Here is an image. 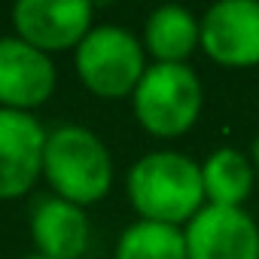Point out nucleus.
I'll list each match as a JSON object with an SVG mask.
<instances>
[{
    "label": "nucleus",
    "instance_id": "f257e3e1",
    "mask_svg": "<svg viewBox=\"0 0 259 259\" xmlns=\"http://www.w3.org/2000/svg\"><path fill=\"white\" fill-rule=\"evenodd\" d=\"M128 198L150 223H189L204 201L201 168L180 153H150L128 171Z\"/></svg>",
    "mask_w": 259,
    "mask_h": 259
},
{
    "label": "nucleus",
    "instance_id": "f03ea898",
    "mask_svg": "<svg viewBox=\"0 0 259 259\" xmlns=\"http://www.w3.org/2000/svg\"><path fill=\"white\" fill-rule=\"evenodd\" d=\"M43 177L58 198L85 207L110 192L113 159L95 132L82 125H61L46 138Z\"/></svg>",
    "mask_w": 259,
    "mask_h": 259
},
{
    "label": "nucleus",
    "instance_id": "7ed1b4c3",
    "mask_svg": "<svg viewBox=\"0 0 259 259\" xmlns=\"http://www.w3.org/2000/svg\"><path fill=\"white\" fill-rule=\"evenodd\" d=\"M79 82L98 98L135 95L147 73L144 46L132 31L119 25H95L73 55Z\"/></svg>",
    "mask_w": 259,
    "mask_h": 259
},
{
    "label": "nucleus",
    "instance_id": "20e7f679",
    "mask_svg": "<svg viewBox=\"0 0 259 259\" xmlns=\"http://www.w3.org/2000/svg\"><path fill=\"white\" fill-rule=\"evenodd\" d=\"M135 116L156 138H177L201 113V82L189 64H153L138 82Z\"/></svg>",
    "mask_w": 259,
    "mask_h": 259
},
{
    "label": "nucleus",
    "instance_id": "39448f33",
    "mask_svg": "<svg viewBox=\"0 0 259 259\" xmlns=\"http://www.w3.org/2000/svg\"><path fill=\"white\" fill-rule=\"evenodd\" d=\"M46 128L22 110L0 107V201L28 195L43 174Z\"/></svg>",
    "mask_w": 259,
    "mask_h": 259
},
{
    "label": "nucleus",
    "instance_id": "423d86ee",
    "mask_svg": "<svg viewBox=\"0 0 259 259\" xmlns=\"http://www.w3.org/2000/svg\"><path fill=\"white\" fill-rule=\"evenodd\" d=\"M92 4L85 0H19L13 7L16 31L25 43L52 55L76 49L92 31Z\"/></svg>",
    "mask_w": 259,
    "mask_h": 259
},
{
    "label": "nucleus",
    "instance_id": "0eeeda50",
    "mask_svg": "<svg viewBox=\"0 0 259 259\" xmlns=\"http://www.w3.org/2000/svg\"><path fill=\"white\" fill-rule=\"evenodd\" d=\"M189 259H259V229L241 207L207 204L186 223Z\"/></svg>",
    "mask_w": 259,
    "mask_h": 259
},
{
    "label": "nucleus",
    "instance_id": "6e6552de",
    "mask_svg": "<svg viewBox=\"0 0 259 259\" xmlns=\"http://www.w3.org/2000/svg\"><path fill=\"white\" fill-rule=\"evenodd\" d=\"M201 49L226 67L259 64V0H223L201 19Z\"/></svg>",
    "mask_w": 259,
    "mask_h": 259
},
{
    "label": "nucleus",
    "instance_id": "1a4fd4ad",
    "mask_svg": "<svg viewBox=\"0 0 259 259\" xmlns=\"http://www.w3.org/2000/svg\"><path fill=\"white\" fill-rule=\"evenodd\" d=\"M55 92V64L22 37H0V107L31 113Z\"/></svg>",
    "mask_w": 259,
    "mask_h": 259
},
{
    "label": "nucleus",
    "instance_id": "9d476101",
    "mask_svg": "<svg viewBox=\"0 0 259 259\" xmlns=\"http://www.w3.org/2000/svg\"><path fill=\"white\" fill-rule=\"evenodd\" d=\"M31 238L46 259H79L89 247V220L79 204L49 195L31 210Z\"/></svg>",
    "mask_w": 259,
    "mask_h": 259
},
{
    "label": "nucleus",
    "instance_id": "9b49d317",
    "mask_svg": "<svg viewBox=\"0 0 259 259\" xmlns=\"http://www.w3.org/2000/svg\"><path fill=\"white\" fill-rule=\"evenodd\" d=\"M144 43L156 64H183L201 43V25L183 7H159L147 19Z\"/></svg>",
    "mask_w": 259,
    "mask_h": 259
},
{
    "label": "nucleus",
    "instance_id": "f8f14e48",
    "mask_svg": "<svg viewBox=\"0 0 259 259\" xmlns=\"http://www.w3.org/2000/svg\"><path fill=\"white\" fill-rule=\"evenodd\" d=\"M201 180H204V198H210V204L241 207V201L253 186V168L247 156H241L232 147H223L201 165Z\"/></svg>",
    "mask_w": 259,
    "mask_h": 259
},
{
    "label": "nucleus",
    "instance_id": "ddd939ff",
    "mask_svg": "<svg viewBox=\"0 0 259 259\" xmlns=\"http://www.w3.org/2000/svg\"><path fill=\"white\" fill-rule=\"evenodd\" d=\"M116 259H189L186 235L177 226L141 220L122 232Z\"/></svg>",
    "mask_w": 259,
    "mask_h": 259
},
{
    "label": "nucleus",
    "instance_id": "4468645a",
    "mask_svg": "<svg viewBox=\"0 0 259 259\" xmlns=\"http://www.w3.org/2000/svg\"><path fill=\"white\" fill-rule=\"evenodd\" d=\"M253 165H256V168H259V138H256V141H253Z\"/></svg>",
    "mask_w": 259,
    "mask_h": 259
},
{
    "label": "nucleus",
    "instance_id": "2eb2a0df",
    "mask_svg": "<svg viewBox=\"0 0 259 259\" xmlns=\"http://www.w3.org/2000/svg\"><path fill=\"white\" fill-rule=\"evenodd\" d=\"M28 259H46V256H40V253H34V256H28Z\"/></svg>",
    "mask_w": 259,
    "mask_h": 259
}]
</instances>
